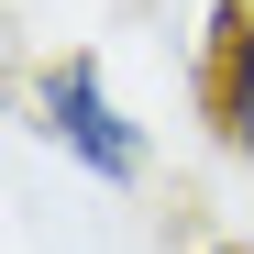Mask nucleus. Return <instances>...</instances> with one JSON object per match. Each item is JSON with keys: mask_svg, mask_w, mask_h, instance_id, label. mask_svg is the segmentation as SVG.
I'll return each mask as SVG.
<instances>
[{"mask_svg": "<svg viewBox=\"0 0 254 254\" xmlns=\"http://www.w3.org/2000/svg\"><path fill=\"white\" fill-rule=\"evenodd\" d=\"M33 133H45L89 188H144V177H155V133L122 111L111 66H100L89 45H66V56L33 66Z\"/></svg>", "mask_w": 254, "mask_h": 254, "instance_id": "1", "label": "nucleus"}, {"mask_svg": "<svg viewBox=\"0 0 254 254\" xmlns=\"http://www.w3.org/2000/svg\"><path fill=\"white\" fill-rule=\"evenodd\" d=\"M199 100H210V122H221V144H254V0H221Z\"/></svg>", "mask_w": 254, "mask_h": 254, "instance_id": "2", "label": "nucleus"}, {"mask_svg": "<svg viewBox=\"0 0 254 254\" xmlns=\"http://www.w3.org/2000/svg\"><path fill=\"white\" fill-rule=\"evenodd\" d=\"M188 254H243V243H188Z\"/></svg>", "mask_w": 254, "mask_h": 254, "instance_id": "3", "label": "nucleus"}]
</instances>
